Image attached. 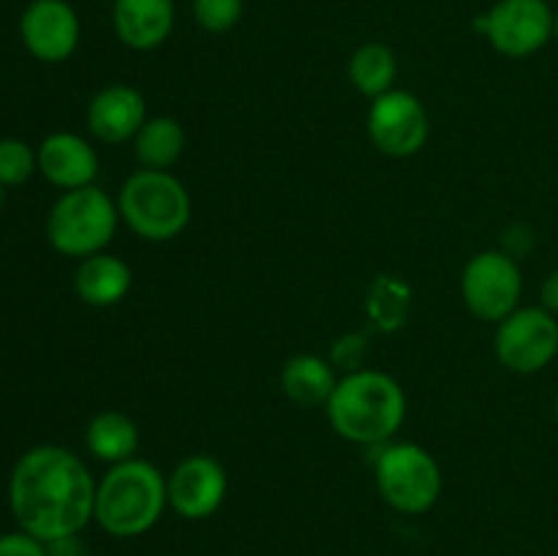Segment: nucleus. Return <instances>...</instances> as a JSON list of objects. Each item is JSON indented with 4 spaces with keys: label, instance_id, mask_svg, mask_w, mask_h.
Instances as JSON below:
<instances>
[{
    "label": "nucleus",
    "instance_id": "obj_19",
    "mask_svg": "<svg viewBox=\"0 0 558 556\" xmlns=\"http://www.w3.org/2000/svg\"><path fill=\"white\" fill-rule=\"evenodd\" d=\"M134 150L142 169H167L169 172L185 150L183 125L167 114L147 118L140 134L134 136Z\"/></svg>",
    "mask_w": 558,
    "mask_h": 556
},
{
    "label": "nucleus",
    "instance_id": "obj_17",
    "mask_svg": "<svg viewBox=\"0 0 558 556\" xmlns=\"http://www.w3.org/2000/svg\"><path fill=\"white\" fill-rule=\"evenodd\" d=\"M336 385L338 379L330 363L322 360L319 354H294L281 368V390L298 407H327Z\"/></svg>",
    "mask_w": 558,
    "mask_h": 556
},
{
    "label": "nucleus",
    "instance_id": "obj_23",
    "mask_svg": "<svg viewBox=\"0 0 558 556\" xmlns=\"http://www.w3.org/2000/svg\"><path fill=\"white\" fill-rule=\"evenodd\" d=\"M0 556H47V543L27 532L0 534Z\"/></svg>",
    "mask_w": 558,
    "mask_h": 556
},
{
    "label": "nucleus",
    "instance_id": "obj_10",
    "mask_svg": "<svg viewBox=\"0 0 558 556\" xmlns=\"http://www.w3.org/2000/svg\"><path fill=\"white\" fill-rule=\"evenodd\" d=\"M368 136L385 156L409 158L425 147L430 120L423 101L409 90L381 93L368 109Z\"/></svg>",
    "mask_w": 558,
    "mask_h": 556
},
{
    "label": "nucleus",
    "instance_id": "obj_18",
    "mask_svg": "<svg viewBox=\"0 0 558 556\" xmlns=\"http://www.w3.org/2000/svg\"><path fill=\"white\" fill-rule=\"evenodd\" d=\"M85 445L98 461H107L114 467V463L134 458L136 447H140V431L129 414L118 412V409H104L87 423Z\"/></svg>",
    "mask_w": 558,
    "mask_h": 556
},
{
    "label": "nucleus",
    "instance_id": "obj_15",
    "mask_svg": "<svg viewBox=\"0 0 558 556\" xmlns=\"http://www.w3.org/2000/svg\"><path fill=\"white\" fill-rule=\"evenodd\" d=\"M112 25L120 41L136 52L156 49L172 36V0H114Z\"/></svg>",
    "mask_w": 558,
    "mask_h": 556
},
{
    "label": "nucleus",
    "instance_id": "obj_5",
    "mask_svg": "<svg viewBox=\"0 0 558 556\" xmlns=\"http://www.w3.org/2000/svg\"><path fill=\"white\" fill-rule=\"evenodd\" d=\"M118 221V202L93 183L60 194V200L49 210L47 234L54 251L85 259V256L101 254L112 243Z\"/></svg>",
    "mask_w": 558,
    "mask_h": 556
},
{
    "label": "nucleus",
    "instance_id": "obj_28",
    "mask_svg": "<svg viewBox=\"0 0 558 556\" xmlns=\"http://www.w3.org/2000/svg\"><path fill=\"white\" fill-rule=\"evenodd\" d=\"M112 3H114V0H112Z\"/></svg>",
    "mask_w": 558,
    "mask_h": 556
},
{
    "label": "nucleus",
    "instance_id": "obj_11",
    "mask_svg": "<svg viewBox=\"0 0 558 556\" xmlns=\"http://www.w3.org/2000/svg\"><path fill=\"white\" fill-rule=\"evenodd\" d=\"M227 469L205 452L183 458L167 478L169 507L185 521H205L216 516L227 499Z\"/></svg>",
    "mask_w": 558,
    "mask_h": 556
},
{
    "label": "nucleus",
    "instance_id": "obj_24",
    "mask_svg": "<svg viewBox=\"0 0 558 556\" xmlns=\"http://www.w3.org/2000/svg\"><path fill=\"white\" fill-rule=\"evenodd\" d=\"M543 309H548L550 314L558 316V267L554 273H548L543 283Z\"/></svg>",
    "mask_w": 558,
    "mask_h": 556
},
{
    "label": "nucleus",
    "instance_id": "obj_12",
    "mask_svg": "<svg viewBox=\"0 0 558 556\" xmlns=\"http://www.w3.org/2000/svg\"><path fill=\"white\" fill-rule=\"evenodd\" d=\"M80 16L65 0H33L20 20L27 52L41 63H63L80 47Z\"/></svg>",
    "mask_w": 558,
    "mask_h": 556
},
{
    "label": "nucleus",
    "instance_id": "obj_13",
    "mask_svg": "<svg viewBox=\"0 0 558 556\" xmlns=\"http://www.w3.org/2000/svg\"><path fill=\"white\" fill-rule=\"evenodd\" d=\"M147 123V101L136 87L107 85L87 104V129L107 145H123Z\"/></svg>",
    "mask_w": 558,
    "mask_h": 556
},
{
    "label": "nucleus",
    "instance_id": "obj_1",
    "mask_svg": "<svg viewBox=\"0 0 558 556\" xmlns=\"http://www.w3.org/2000/svg\"><path fill=\"white\" fill-rule=\"evenodd\" d=\"M96 480L76 452L38 445L22 452L9 480V505L22 532L54 543L76 537L96 512Z\"/></svg>",
    "mask_w": 558,
    "mask_h": 556
},
{
    "label": "nucleus",
    "instance_id": "obj_21",
    "mask_svg": "<svg viewBox=\"0 0 558 556\" xmlns=\"http://www.w3.org/2000/svg\"><path fill=\"white\" fill-rule=\"evenodd\" d=\"M38 169V153L22 140H0V185H22Z\"/></svg>",
    "mask_w": 558,
    "mask_h": 556
},
{
    "label": "nucleus",
    "instance_id": "obj_20",
    "mask_svg": "<svg viewBox=\"0 0 558 556\" xmlns=\"http://www.w3.org/2000/svg\"><path fill=\"white\" fill-rule=\"evenodd\" d=\"M398 76V60L387 44H363L354 49L349 60V80L363 96L379 98L381 93L392 90V82Z\"/></svg>",
    "mask_w": 558,
    "mask_h": 556
},
{
    "label": "nucleus",
    "instance_id": "obj_25",
    "mask_svg": "<svg viewBox=\"0 0 558 556\" xmlns=\"http://www.w3.org/2000/svg\"><path fill=\"white\" fill-rule=\"evenodd\" d=\"M554 38H558V11H556V16H554Z\"/></svg>",
    "mask_w": 558,
    "mask_h": 556
},
{
    "label": "nucleus",
    "instance_id": "obj_2",
    "mask_svg": "<svg viewBox=\"0 0 558 556\" xmlns=\"http://www.w3.org/2000/svg\"><path fill=\"white\" fill-rule=\"evenodd\" d=\"M327 418L341 439L354 445H387L407 420V392L385 371L360 368L338 379Z\"/></svg>",
    "mask_w": 558,
    "mask_h": 556
},
{
    "label": "nucleus",
    "instance_id": "obj_16",
    "mask_svg": "<svg viewBox=\"0 0 558 556\" xmlns=\"http://www.w3.org/2000/svg\"><path fill=\"white\" fill-rule=\"evenodd\" d=\"M131 281H134L131 267L120 256L101 251V254L80 259L74 273V292L80 294L82 303L93 309H109L129 294Z\"/></svg>",
    "mask_w": 558,
    "mask_h": 556
},
{
    "label": "nucleus",
    "instance_id": "obj_26",
    "mask_svg": "<svg viewBox=\"0 0 558 556\" xmlns=\"http://www.w3.org/2000/svg\"><path fill=\"white\" fill-rule=\"evenodd\" d=\"M556 425H558V396H556Z\"/></svg>",
    "mask_w": 558,
    "mask_h": 556
},
{
    "label": "nucleus",
    "instance_id": "obj_22",
    "mask_svg": "<svg viewBox=\"0 0 558 556\" xmlns=\"http://www.w3.org/2000/svg\"><path fill=\"white\" fill-rule=\"evenodd\" d=\"M243 16V0H194V20L207 33H229Z\"/></svg>",
    "mask_w": 558,
    "mask_h": 556
},
{
    "label": "nucleus",
    "instance_id": "obj_14",
    "mask_svg": "<svg viewBox=\"0 0 558 556\" xmlns=\"http://www.w3.org/2000/svg\"><path fill=\"white\" fill-rule=\"evenodd\" d=\"M38 172L63 191L93 185L98 174V156L90 142L71 131L49 134L38 147Z\"/></svg>",
    "mask_w": 558,
    "mask_h": 556
},
{
    "label": "nucleus",
    "instance_id": "obj_6",
    "mask_svg": "<svg viewBox=\"0 0 558 556\" xmlns=\"http://www.w3.org/2000/svg\"><path fill=\"white\" fill-rule=\"evenodd\" d=\"M379 447L374 472L381 499L403 516L428 512L441 496V469L436 458L414 442H387Z\"/></svg>",
    "mask_w": 558,
    "mask_h": 556
},
{
    "label": "nucleus",
    "instance_id": "obj_8",
    "mask_svg": "<svg viewBox=\"0 0 558 556\" xmlns=\"http://www.w3.org/2000/svg\"><path fill=\"white\" fill-rule=\"evenodd\" d=\"M554 16L545 0H499L474 20V31L507 58H529L554 38Z\"/></svg>",
    "mask_w": 558,
    "mask_h": 556
},
{
    "label": "nucleus",
    "instance_id": "obj_3",
    "mask_svg": "<svg viewBox=\"0 0 558 556\" xmlns=\"http://www.w3.org/2000/svg\"><path fill=\"white\" fill-rule=\"evenodd\" d=\"M169 507L167 478L156 463L129 458L114 463L96 485L93 521L112 537H140L161 521Z\"/></svg>",
    "mask_w": 558,
    "mask_h": 556
},
{
    "label": "nucleus",
    "instance_id": "obj_9",
    "mask_svg": "<svg viewBox=\"0 0 558 556\" xmlns=\"http://www.w3.org/2000/svg\"><path fill=\"white\" fill-rule=\"evenodd\" d=\"M499 363L512 374H537L558 354V319L543 305L515 309L499 322L494 338Z\"/></svg>",
    "mask_w": 558,
    "mask_h": 556
},
{
    "label": "nucleus",
    "instance_id": "obj_4",
    "mask_svg": "<svg viewBox=\"0 0 558 556\" xmlns=\"http://www.w3.org/2000/svg\"><path fill=\"white\" fill-rule=\"evenodd\" d=\"M120 218L150 243L174 240L191 221V194L167 169H140L118 194Z\"/></svg>",
    "mask_w": 558,
    "mask_h": 556
},
{
    "label": "nucleus",
    "instance_id": "obj_7",
    "mask_svg": "<svg viewBox=\"0 0 558 556\" xmlns=\"http://www.w3.org/2000/svg\"><path fill=\"white\" fill-rule=\"evenodd\" d=\"M461 294L466 309L477 319L496 322L521 309L523 276L515 256L507 251H480L466 262L461 273Z\"/></svg>",
    "mask_w": 558,
    "mask_h": 556
},
{
    "label": "nucleus",
    "instance_id": "obj_27",
    "mask_svg": "<svg viewBox=\"0 0 558 556\" xmlns=\"http://www.w3.org/2000/svg\"><path fill=\"white\" fill-rule=\"evenodd\" d=\"M0 202H3V185H0Z\"/></svg>",
    "mask_w": 558,
    "mask_h": 556
}]
</instances>
